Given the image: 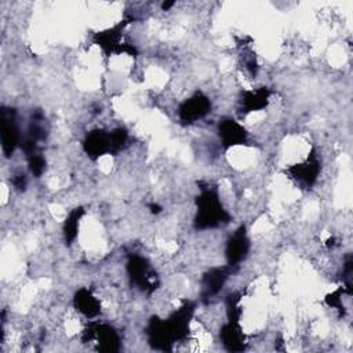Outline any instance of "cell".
<instances>
[{"label":"cell","instance_id":"obj_23","mask_svg":"<svg viewBox=\"0 0 353 353\" xmlns=\"http://www.w3.org/2000/svg\"><path fill=\"white\" fill-rule=\"evenodd\" d=\"M150 211H152L153 214H159V212L161 211V207H159L157 204H150Z\"/></svg>","mask_w":353,"mask_h":353},{"label":"cell","instance_id":"obj_20","mask_svg":"<svg viewBox=\"0 0 353 353\" xmlns=\"http://www.w3.org/2000/svg\"><path fill=\"white\" fill-rule=\"evenodd\" d=\"M44 170H46V160L43 156L36 153L29 157V171L32 175L39 178V176H41Z\"/></svg>","mask_w":353,"mask_h":353},{"label":"cell","instance_id":"obj_8","mask_svg":"<svg viewBox=\"0 0 353 353\" xmlns=\"http://www.w3.org/2000/svg\"><path fill=\"white\" fill-rule=\"evenodd\" d=\"M193 313H194V303L188 301L165 320L174 342L182 341L188 336L189 324L193 317Z\"/></svg>","mask_w":353,"mask_h":353},{"label":"cell","instance_id":"obj_7","mask_svg":"<svg viewBox=\"0 0 353 353\" xmlns=\"http://www.w3.org/2000/svg\"><path fill=\"white\" fill-rule=\"evenodd\" d=\"M211 110V102L208 97L201 92H196L190 98L185 99L178 110L179 120L183 124H192L200 119H203Z\"/></svg>","mask_w":353,"mask_h":353},{"label":"cell","instance_id":"obj_18","mask_svg":"<svg viewBox=\"0 0 353 353\" xmlns=\"http://www.w3.org/2000/svg\"><path fill=\"white\" fill-rule=\"evenodd\" d=\"M241 295L239 292H233L229 294L226 296V314H228V320L229 321H239L240 316H241V306H240V298Z\"/></svg>","mask_w":353,"mask_h":353},{"label":"cell","instance_id":"obj_6","mask_svg":"<svg viewBox=\"0 0 353 353\" xmlns=\"http://www.w3.org/2000/svg\"><path fill=\"white\" fill-rule=\"evenodd\" d=\"M1 124V148L6 157L12 156L19 143V130L15 119V110L12 108L3 106L0 110Z\"/></svg>","mask_w":353,"mask_h":353},{"label":"cell","instance_id":"obj_13","mask_svg":"<svg viewBox=\"0 0 353 353\" xmlns=\"http://www.w3.org/2000/svg\"><path fill=\"white\" fill-rule=\"evenodd\" d=\"M219 338L229 352H243L247 346L245 336L239 321H229L222 325L219 331Z\"/></svg>","mask_w":353,"mask_h":353},{"label":"cell","instance_id":"obj_3","mask_svg":"<svg viewBox=\"0 0 353 353\" xmlns=\"http://www.w3.org/2000/svg\"><path fill=\"white\" fill-rule=\"evenodd\" d=\"M127 272L131 283L137 285L141 291L150 294L157 288L156 276L145 258L139 255L130 256L127 262Z\"/></svg>","mask_w":353,"mask_h":353},{"label":"cell","instance_id":"obj_11","mask_svg":"<svg viewBox=\"0 0 353 353\" xmlns=\"http://www.w3.org/2000/svg\"><path fill=\"white\" fill-rule=\"evenodd\" d=\"M250 250V240L247 237V232L244 226H240L228 240L226 243V259L229 266H236L241 261L245 259Z\"/></svg>","mask_w":353,"mask_h":353},{"label":"cell","instance_id":"obj_21","mask_svg":"<svg viewBox=\"0 0 353 353\" xmlns=\"http://www.w3.org/2000/svg\"><path fill=\"white\" fill-rule=\"evenodd\" d=\"M342 294H343V288L341 287L336 291H334L325 296V303L331 307H336L341 314L345 313V307L342 305Z\"/></svg>","mask_w":353,"mask_h":353},{"label":"cell","instance_id":"obj_9","mask_svg":"<svg viewBox=\"0 0 353 353\" xmlns=\"http://www.w3.org/2000/svg\"><path fill=\"white\" fill-rule=\"evenodd\" d=\"M218 135H219L222 146L225 149H229V148H233L237 145H243L247 142V138H248L245 128L239 121H236L230 117H225V119L219 120Z\"/></svg>","mask_w":353,"mask_h":353},{"label":"cell","instance_id":"obj_24","mask_svg":"<svg viewBox=\"0 0 353 353\" xmlns=\"http://www.w3.org/2000/svg\"><path fill=\"white\" fill-rule=\"evenodd\" d=\"M172 4H174L172 1H170V3H163V8H164V10H167V8H170Z\"/></svg>","mask_w":353,"mask_h":353},{"label":"cell","instance_id":"obj_14","mask_svg":"<svg viewBox=\"0 0 353 353\" xmlns=\"http://www.w3.org/2000/svg\"><path fill=\"white\" fill-rule=\"evenodd\" d=\"M269 98H270V90L266 87L243 91L241 99H240V112L245 114L250 112L262 110L268 106Z\"/></svg>","mask_w":353,"mask_h":353},{"label":"cell","instance_id":"obj_2","mask_svg":"<svg viewBox=\"0 0 353 353\" xmlns=\"http://www.w3.org/2000/svg\"><path fill=\"white\" fill-rule=\"evenodd\" d=\"M128 19H123L110 29L98 32L94 34V41L101 47V50L105 52L106 57L110 54H128L131 57H137V50L131 44L120 43L123 30L127 26Z\"/></svg>","mask_w":353,"mask_h":353},{"label":"cell","instance_id":"obj_17","mask_svg":"<svg viewBox=\"0 0 353 353\" xmlns=\"http://www.w3.org/2000/svg\"><path fill=\"white\" fill-rule=\"evenodd\" d=\"M84 215V208L83 207H77L74 210H72L65 222H63V237H65V241L68 245H70L74 239L77 237V233H79V223H80V219L81 216Z\"/></svg>","mask_w":353,"mask_h":353},{"label":"cell","instance_id":"obj_16","mask_svg":"<svg viewBox=\"0 0 353 353\" xmlns=\"http://www.w3.org/2000/svg\"><path fill=\"white\" fill-rule=\"evenodd\" d=\"M74 307L87 319L97 317L101 313V303L87 288H80L73 298Z\"/></svg>","mask_w":353,"mask_h":353},{"label":"cell","instance_id":"obj_5","mask_svg":"<svg viewBox=\"0 0 353 353\" xmlns=\"http://www.w3.org/2000/svg\"><path fill=\"white\" fill-rule=\"evenodd\" d=\"M98 341V350L105 353H114L120 349V336L117 331L108 324H99V323H91L84 331H83V341Z\"/></svg>","mask_w":353,"mask_h":353},{"label":"cell","instance_id":"obj_15","mask_svg":"<svg viewBox=\"0 0 353 353\" xmlns=\"http://www.w3.org/2000/svg\"><path fill=\"white\" fill-rule=\"evenodd\" d=\"M229 276V268H214L210 269L201 280V295L203 298H210L221 291L226 279Z\"/></svg>","mask_w":353,"mask_h":353},{"label":"cell","instance_id":"obj_1","mask_svg":"<svg viewBox=\"0 0 353 353\" xmlns=\"http://www.w3.org/2000/svg\"><path fill=\"white\" fill-rule=\"evenodd\" d=\"M197 214L194 216L196 229H211L230 221L229 214L223 210L219 196L212 189H204L196 199Z\"/></svg>","mask_w":353,"mask_h":353},{"label":"cell","instance_id":"obj_4","mask_svg":"<svg viewBox=\"0 0 353 353\" xmlns=\"http://www.w3.org/2000/svg\"><path fill=\"white\" fill-rule=\"evenodd\" d=\"M320 170H321L320 160L314 149H312L309 156L302 163L292 164L288 168H285V174H288L290 178H292L299 186L305 189H310L316 183Z\"/></svg>","mask_w":353,"mask_h":353},{"label":"cell","instance_id":"obj_19","mask_svg":"<svg viewBox=\"0 0 353 353\" xmlns=\"http://www.w3.org/2000/svg\"><path fill=\"white\" fill-rule=\"evenodd\" d=\"M128 138V132L123 127L114 128L112 132H109V139H110V153H116L121 150L125 146Z\"/></svg>","mask_w":353,"mask_h":353},{"label":"cell","instance_id":"obj_22","mask_svg":"<svg viewBox=\"0 0 353 353\" xmlns=\"http://www.w3.org/2000/svg\"><path fill=\"white\" fill-rule=\"evenodd\" d=\"M11 182H12L14 188H15V189H18V190H25V188H26V183H28V181H26V176H25V174H22V172H19V174H15V175L12 176Z\"/></svg>","mask_w":353,"mask_h":353},{"label":"cell","instance_id":"obj_10","mask_svg":"<svg viewBox=\"0 0 353 353\" xmlns=\"http://www.w3.org/2000/svg\"><path fill=\"white\" fill-rule=\"evenodd\" d=\"M146 334H148V341L150 343L152 347L157 349V350H172V335L168 330L167 321L159 317H152L149 320L148 328H146Z\"/></svg>","mask_w":353,"mask_h":353},{"label":"cell","instance_id":"obj_12","mask_svg":"<svg viewBox=\"0 0 353 353\" xmlns=\"http://www.w3.org/2000/svg\"><path fill=\"white\" fill-rule=\"evenodd\" d=\"M83 149L91 160H98L103 154L110 153L109 132L99 128L90 131L83 141Z\"/></svg>","mask_w":353,"mask_h":353}]
</instances>
